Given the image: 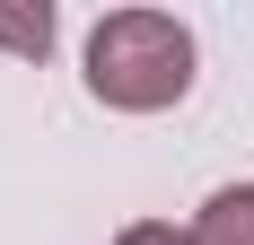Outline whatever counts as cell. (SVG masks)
Returning a JSON list of instances; mask_svg holds the SVG:
<instances>
[{"label":"cell","instance_id":"obj_1","mask_svg":"<svg viewBox=\"0 0 254 245\" xmlns=\"http://www.w3.org/2000/svg\"><path fill=\"white\" fill-rule=\"evenodd\" d=\"M193 26L167 9H105L88 26V97L114 114H167L193 97Z\"/></svg>","mask_w":254,"mask_h":245},{"label":"cell","instance_id":"obj_2","mask_svg":"<svg viewBox=\"0 0 254 245\" xmlns=\"http://www.w3.org/2000/svg\"><path fill=\"white\" fill-rule=\"evenodd\" d=\"M193 245H254V184H219L193 210Z\"/></svg>","mask_w":254,"mask_h":245},{"label":"cell","instance_id":"obj_3","mask_svg":"<svg viewBox=\"0 0 254 245\" xmlns=\"http://www.w3.org/2000/svg\"><path fill=\"white\" fill-rule=\"evenodd\" d=\"M0 53H18V61H44L53 53V9L35 0V9H9L0 0Z\"/></svg>","mask_w":254,"mask_h":245},{"label":"cell","instance_id":"obj_4","mask_svg":"<svg viewBox=\"0 0 254 245\" xmlns=\"http://www.w3.org/2000/svg\"><path fill=\"white\" fill-rule=\"evenodd\" d=\"M114 245H193V228H176V219H131Z\"/></svg>","mask_w":254,"mask_h":245}]
</instances>
